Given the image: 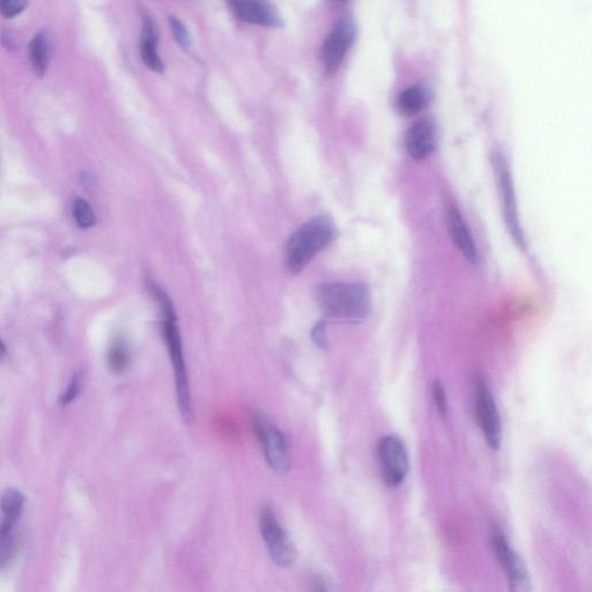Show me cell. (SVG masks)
<instances>
[{
	"label": "cell",
	"instance_id": "1",
	"mask_svg": "<svg viewBox=\"0 0 592 592\" xmlns=\"http://www.w3.org/2000/svg\"><path fill=\"white\" fill-rule=\"evenodd\" d=\"M336 238V227L328 217H317L302 225L287 242L286 265L292 273L307 268L318 253Z\"/></svg>",
	"mask_w": 592,
	"mask_h": 592
},
{
	"label": "cell",
	"instance_id": "2",
	"mask_svg": "<svg viewBox=\"0 0 592 592\" xmlns=\"http://www.w3.org/2000/svg\"><path fill=\"white\" fill-rule=\"evenodd\" d=\"M316 300L323 312L342 320H362L370 312L368 288L360 283H335L317 288Z\"/></svg>",
	"mask_w": 592,
	"mask_h": 592
},
{
	"label": "cell",
	"instance_id": "3",
	"mask_svg": "<svg viewBox=\"0 0 592 592\" xmlns=\"http://www.w3.org/2000/svg\"><path fill=\"white\" fill-rule=\"evenodd\" d=\"M162 331H164L169 357L174 366L177 403H179L180 413L182 418L187 421V423H190L192 419L191 396L187 367H185L182 339L179 327H177L176 324L175 314L164 316Z\"/></svg>",
	"mask_w": 592,
	"mask_h": 592
},
{
	"label": "cell",
	"instance_id": "4",
	"mask_svg": "<svg viewBox=\"0 0 592 592\" xmlns=\"http://www.w3.org/2000/svg\"><path fill=\"white\" fill-rule=\"evenodd\" d=\"M253 427L270 468L278 473L290 470L291 444L287 436L261 412L253 414Z\"/></svg>",
	"mask_w": 592,
	"mask_h": 592
},
{
	"label": "cell",
	"instance_id": "5",
	"mask_svg": "<svg viewBox=\"0 0 592 592\" xmlns=\"http://www.w3.org/2000/svg\"><path fill=\"white\" fill-rule=\"evenodd\" d=\"M492 161L495 177H497L503 216H505L506 224L513 239L518 246L524 248L525 240L520 218H518L512 173H510L506 158L500 152L493 154Z\"/></svg>",
	"mask_w": 592,
	"mask_h": 592
},
{
	"label": "cell",
	"instance_id": "6",
	"mask_svg": "<svg viewBox=\"0 0 592 592\" xmlns=\"http://www.w3.org/2000/svg\"><path fill=\"white\" fill-rule=\"evenodd\" d=\"M491 536L495 558H497L499 565L505 572L510 588L516 592L530 591L529 573L520 555L512 549L505 534L497 525H493Z\"/></svg>",
	"mask_w": 592,
	"mask_h": 592
},
{
	"label": "cell",
	"instance_id": "7",
	"mask_svg": "<svg viewBox=\"0 0 592 592\" xmlns=\"http://www.w3.org/2000/svg\"><path fill=\"white\" fill-rule=\"evenodd\" d=\"M259 527L271 558L279 567H291L296 559L292 539L281 527L278 518L270 508H263L259 516Z\"/></svg>",
	"mask_w": 592,
	"mask_h": 592
},
{
	"label": "cell",
	"instance_id": "8",
	"mask_svg": "<svg viewBox=\"0 0 592 592\" xmlns=\"http://www.w3.org/2000/svg\"><path fill=\"white\" fill-rule=\"evenodd\" d=\"M377 457L384 483L389 487L401 485L409 472V456L403 441L396 435L384 436L377 446Z\"/></svg>",
	"mask_w": 592,
	"mask_h": 592
},
{
	"label": "cell",
	"instance_id": "9",
	"mask_svg": "<svg viewBox=\"0 0 592 592\" xmlns=\"http://www.w3.org/2000/svg\"><path fill=\"white\" fill-rule=\"evenodd\" d=\"M476 414L478 425L486 442L493 450H499L502 440V426L497 404L490 388L479 381L476 389Z\"/></svg>",
	"mask_w": 592,
	"mask_h": 592
},
{
	"label": "cell",
	"instance_id": "10",
	"mask_svg": "<svg viewBox=\"0 0 592 592\" xmlns=\"http://www.w3.org/2000/svg\"><path fill=\"white\" fill-rule=\"evenodd\" d=\"M355 39V26L350 18L337 22L325 40L322 48V64L325 71L332 73L339 69Z\"/></svg>",
	"mask_w": 592,
	"mask_h": 592
},
{
	"label": "cell",
	"instance_id": "11",
	"mask_svg": "<svg viewBox=\"0 0 592 592\" xmlns=\"http://www.w3.org/2000/svg\"><path fill=\"white\" fill-rule=\"evenodd\" d=\"M235 18L250 25L278 27L280 17L270 0H226Z\"/></svg>",
	"mask_w": 592,
	"mask_h": 592
},
{
	"label": "cell",
	"instance_id": "12",
	"mask_svg": "<svg viewBox=\"0 0 592 592\" xmlns=\"http://www.w3.org/2000/svg\"><path fill=\"white\" fill-rule=\"evenodd\" d=\"M447 225L451 240L460 249L461 253L472 264L478 262V251L475 241L466 226L461 213L458 212L455 206H451L447 213Z\"/></svg>",
	"mask_w": 592,
	"mask_h": 592
},
{
	"label": "cell",
	"instance_id": "13",
	"mask_svg": "<svg viewBox=\"0 0 592 592\" xmlns=\"http://www.w3.org/2000/svg\"><path fill=\"white\" fill-rule=\"evenodd\" d=\"M406 150L416 160H423L431 154L435 147V130L428 121L413 124L406 133Z\"/></svg>",
	"mask_w": 592,
	"mask_h": 592
},
{
	"label": "cell",
	"instance_id": "14",
	"mask_svg": "<svg viewBox=\"0 0 592 592\" xmlns=\"http://www.w3.org/2000/svg\"><path fill=\"white\" fill-rule=\"evenodd\" d=\"M140 56L148 69L161 73L164 62L158 54V32L151 17H143L142 40H140Z\"/></svg>",
	"mask_w": 592,
	"mask_h": 592
},
{
	"label": "cell",
	"instance_id": "15",
	"mask_svg": "<svg viewBox=\"0 0 592 592\" xmlns=\"http://www.w3.org/2000/svg\"><path fill=\"white\" fill-rule=\"evenodd\" d=\"M25 497L17 488H7L0 498V507L4 520L0 524V530L10 531L16 527V524L24 509Z\"/></svg>",
	"mask_w": 592,
	"mask_h": 592
},
{
	"label": "cell",
	"instance_id": "16",
	"mask_svg": "<svg viewBox=\"0 0 592 592\" xmlns=\"http://www.w3.org/2000/svg\"><path fill=\"white\" fill-rule=\"evenodd\" d=\"M51 55V43L48 33L41 32L34 36L29 46V57H31L32 68L36 76H46Z\"/></svg>",
	"mask_w": 592,
	"mask_h": 592
},
{
	"label": "cell",
	"instance_id": "17",
	"mask_svg": "<svg viewBox=\"0 0 592 592\" xmlns=\"http://www.w3.org/2000/svg\"><path fill=\"white\" fill-rule=\"evenodd\" d=\"M108 364L111 372L117 375L127 373L130 365V353L127 342L122 337L114 338L108 352Z\"/></svg>",
	"mask_w": 592,
	"mask_h": 592
},
{
	"label": "cell",
	"instance_id": "18",
	"mask_svg": "<svg viewBox=\"0 0 592 592\" xmlns=\"http://www.w3.org/2000/svg\"><path fill=\"white\" fill-rule=\"evenodd\" d=\"M427 93L421 86L407 88L398 99V108L405 115H416L427 105Z\"/></svg>",
	"mask_w": 592,
	"mask_h": 592
},
{
	"label": "cell",
	"instance_id": "19",
	"mask_svg": "<svg viewBox=\"0 0 592 592\" xmlns=\"http://www.w3.org/2000/svg\"><path fill=\"white\" fill-rule=\"evenodd\" d=\"M73 216L80 228H91L95 224V213L85 199L77 198L73 203Z\"/></svg>",
	"mask_w": 592,
	"mask_h": 592
},
{
	"label": "cell",
	"instance_id": "20",
	"mask_svg": "<svg viewBox=\"0 0 592 592\" xmlns=\"http://www.w3.org/2000/svg\"><path fill=\"white\" fill-rule=\"evenodd\" d=\"M16 539L13 530H0V568L10 564L14 553H16Z\"/></svg>",
	"mask_w": 592,
	"mask_h": 592
},
{
	"label": "cell",
	"instance_id": "21",
	"mask_svg": "<svg viewBox=\"0 0 592 592\" xmlns=\"http://www.w3.org/2000/svg\"><path fill=\"white\" fill-rule=\"evenodd\" d=\"M28 0H0V14L6 19H12L24 12Z\"/></svg>",
	"mask_w": 592,
	"mask_h": 592
},
{
	"label": "cell",
	"instance_id": "22",
	"mask_svg": "<svg viewBox=\"0 0 592 592\" xmlns=\"http://www.w3.org/2000/svg\"><path fill=\"white\" fill-rule=\"evenodd\" d=\"M432 394L436 409H438L440 416L442 418H446L448 416L449 410L448 399L446 390H444L443 384L440 381H434L432 386Z\"/></svg>",
	"mask_w": 592,
	"mask_h": 592
},
{
	"label": "cell",
	"instance_id": "23",
	"mask_svg": "<svg viewBox=\"0 0 592 592\" xmlns=\"http://www.w3.org/2000/svg\"><path fill=\"white\" fill-rule=\"evenodd\" d=\"M170 31L173 32L174 39L180 44L183 49H188L190 46V37L187 28L182 24V21L175 17H169Z\"/></svg>",
	"mask_w": 592,
	"mask_h": 592
},
{
	"label": "cell",
	"instance_id": "24",
	"mask_svg": "<svg viewBox=\"0 0 592 592\" xmlns=\"http://www.w3.org/2000/svg\"><path fill=\"white\" fill-rule=\"evenodd\" d=\"M81 389V376L76 374L73 376V379L70 383L68 390H66L65 394L61 398L62 405H69L73 401H76V398L80 394Z\"/></svg>",
	"mask_w": 592,
	"mask_h": 592
},
{
	"label": "cell",
	"instance_id": "25",
	"mask_svg": "<svg viewBox=\"0 0 592 592\" xmlns=\"http://www.w3.org/2000/svg\"><path fill=\"white\" fill-rule=\"evenodd\" d=\"M314 342L321 347H327V335H325L324 323H318L313 330Z\"/></svg>",
	"mask_w": 592,
	"mask_h": 592
},
{
	"label": "cell",
	"instance_id": "26",
	"mask_svg": "<svg viewBox=\"0 0 592 592\" xmlns=\"http://www.w3.org/2000/svg\"><path fill=\"white\" fill-rule=\"evenodd\" d=\"M5 353V346L2 342V340H0V357H2V355Z\"/></svg>",
	"mask_w": 592,
	"mask_h": 592
},
{
	"label": "cell",
	"instance_id": "27",
	"mask_svg": "<svg viewBox=\"0 0 592 592\" xmlns=\"http://www.w3.org/2000/svg\"><path fill=\"white\" fill-rule=\"evenodd\" d=\"M335 2H345V0H335Z\"/></svg>",
	"mask_w": 592,
	"mask_h": 592
}]
</instances>
